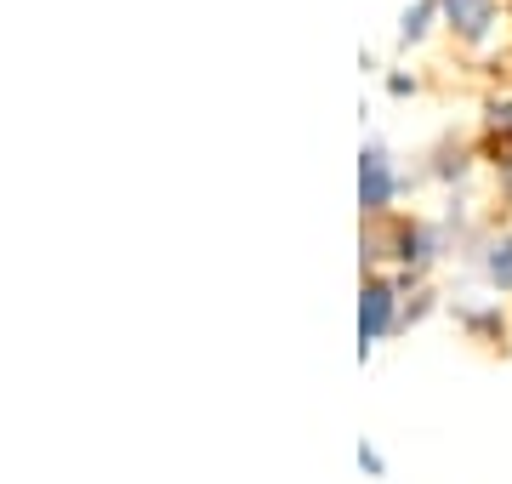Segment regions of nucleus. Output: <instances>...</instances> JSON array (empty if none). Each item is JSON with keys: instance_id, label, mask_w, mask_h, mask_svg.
<instances>
[{"instance_id": "4", "label": "nucleus", "mask_w": 512, "mask_h": 484, "mask_svg": "<svg viewBox=\"0 0 512 484\" xmlns=\"http://www.w3.org/2000/svg\"><path fill=\"white\" fill-rule=\"evenodd\" d=\"M399 251H393V257L404 262V268H410V274H421V268H433V262H439V251H444V234L439 228H427V223H404L399 228Z\"/></svg>"}, {"instance_id": "2", "label": "nucleus", "mask_w": 512, "mask_h": 484, "mask_svg": "<svg viewBox=\"0 0 512 484\" xmlns=\"http://www.w3.org/2000/svg\"><path fill=\"white\" fill-rule=\"evenodd\" d=\"M393 319H399V291L387 280H365V291H359V354H370L393 331Z\"/></svg>"}, {"instance_id": "3", "label": "nucleus", "mask_w": 512, "mask_h": 484, "mask_svg": "<svg viewBox=\"0 0 512 484\" xmlns=\"http://www.w3.org/2000/svg\"><path fill=\"white\" fill-rule=\"evenodd\" d=\"M439 12H444V23H450V35H461V40H490V29H495V0H439Z\"/></svg>"}, {"instance_id": "5", "label": "nucleus", "mask_w": 512, "mask_h": 484, "mask_svg": "<svg viewBox=\"0 0 512 484\" xmlns=\"http://www.w3.org/2000/svg\"><path fill=\"white\" fill-rule=\"evenodd\" d=\"M484 280L512 297V234H501V240L484 245Z\"/></svg>"}, {"instance_id": "1", "label": "nucleus", "mask_w": 512, "mask_h": 484, "mask_svg": "<svg viewBox=\"0 0 512 484\" xmlns=\"http://www.w3.org/2000/svg\"><path fill=\"white\" fill-rule=\"evenodd\" d=\"M399 194V171H393V154L382 143H365L359 154V205H365V217H382L387 205Z\"/></svg>"}, {"instance_id": "7", "label": "nucleus", "mask_w": 512, "mask_h": 484, "mask_svg": "<svg viewBox=\"0 0 512 484\" xmlns=\"http://www.w3.org/2000/svg\"><path fill=\"white\" fill-rule=\"evenodd\" d=\"M353 462H359V473H370V479H382V473H387V462H382V450H376V445H359V450H353Z\"/></svg>"}, {"instance_id": "8", "label": "nucleus", "mask_w": 512, "mask_h": 484, "mask_svg": "<svg viewBox=\"0 0 512 484\" xmlns=\"http://www.w3.org/2000/svg\"><path fill=\"white\" fill-rule=\"evenodd\" d=\"M490 131H495V137H501V131L512 137V103H495V109H490Z\"/></svg>"}, {"instance_id": "6", "label": "nucleus", "mask_w": 512, "mask_h": 484, "mask_svg": "<svg viewBox=\"0 0 512 484\" xmlns=\"http://www.w3.org/2000/svg\"><path fill=\"white\" fill-rule=\"evenodd\" d=\"M433 18H444L439 12V0H416V6H404V18H399V40L404 46H416L421 35H427V23Z\"/></svg>"}]
</instances>
